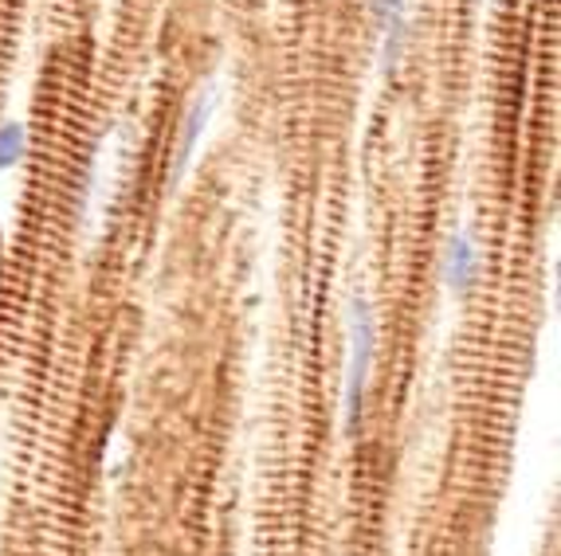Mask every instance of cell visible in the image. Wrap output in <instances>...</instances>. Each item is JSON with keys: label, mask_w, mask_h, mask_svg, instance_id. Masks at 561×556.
Wrapping results in <instances>:
<instances>
[{"label": "cell", "mask_w": 561, "mask_h": 556, "mask_svg": "<svg viewBox=\"0 0 561 556\" xmlns=\"http://www.w3.org/2000/svg\"><path fill=\"white\" fill-rule=\"evenodd\" d=\"M24 149H28V130H24V121H0V169L20 165Z\"/></svg>", "instance_id": "obj_4"}, {"label": "cell", "mask_w": 561, "mask_h": 556, "mask_svg": "<svg viewBox=\"0 0 561 556\" xmlns=\"http://www.w3.org/2000/svg\"><path fill=\"white\" fill-rule=\"evenodd\" d=\"M377 28H381V67L385 74H397L409 36V0H369Z\"/></svg>", "instance_id": "obj_2"}, {"label": "cell", "mask_w": 561, "mask_h": 556, "mask_svg": "<svg viewBox=\"0 0 561 556\" xmlns=\"http://www.w3.org/2000/svg\"><path fill=\"white\" fill-rule=\"evenodd\" d=\"M205 118H208V103H197L193 111H188L185 134H181V146H178V169H173V173H181V169L188 165V158H193V146H197L201 130H205Z\"/></svg>", "instance_id": "obj_5"}, {"label": "cell", "mask_w": 561, "mask_h": 556, "mask_svg": "<svg viewBox=\"0 0 561 556\" xmlns=\"http://www.w3.org/2000/svg\"><path fill=\"white\" fill-rule=\"evenodd\" d=\"M374 349H377V322L374 310L365 298H354L350 310V364H346V427L357 431L365 408V384H369V369H374Z\"/></svg>", "instance_id": "obj_1"}, {"label": "cell", "mask_w": 561, "mask_h": 556, "mask_svg": "<svg viewBox=\"0 0 561 556\" xmlns=\"http://www.w3.org/2000/svg\"><path fill=\"white\" fill-rule=\"evenodd\" d=\"M476 270H479V251L471 243V235H451L448 247H444V287L463 298L471 290V282H476Z\"/></svg>", "instance_id": "obj_3"}]
</instances>
